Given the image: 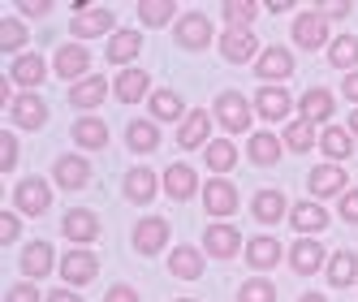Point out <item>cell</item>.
<instances>
[{
    "instance_id": "12",
    "label": "cell",
    "mask_w": 358,
    "mask_h": 302,
    "mask_svg": "<svg viewBox=\"0 0 358 302\" xmlns=\"http://www.w3.org/2000/svg\"><path fill=\"white\" fill-rule=\"evenodd\" d=\"M306 190H311L315 199H328V194L345 190V168H341V164H320V168H311V178H306Z\"/></svg>"
},
{
    "instance_id": "20",
    "label": "cell",
    "mask_w": 358,
    "mask_h": 302,
    "mask_svg": "<svg viewBox=\"0 0 358 302\" xmlns=\"http://www.w3.org/2000/svg\"><path fill=\"white\" fill-rule=\"evenodd\" d=\"M164 190H169V199H190L194 190H199V178H194V168L190 164H169V173H164Z\"/></svg>"
},
{
    "instance_id": "21",
    "label": "cell",
    "mask_w": 358,
    "mask_h": 302,
    "mask_svg": "<svg viewBox=\"0 0 358 302\" xmlns=\"http://www.w3.org/2000/svg\"><path fill=\"white\" fill-rule=\"evenodd\" d=\"M255 73H259V78H289V73H294V57L285 52V48H268V52L259 57V61H255Z\"/></svg>"
},
{
    "instance_id": "48",
    "label": "cell",
    "mask_w": 358,
    "mask_h": 302,
    "mask_svg": "<svg viewBox=\"0 0 358 302\" xmlns=\"http://www.w3.org/2000/svg\"><path fill=\"white\" fill-rule=\"evenodd\" d=\"M13 238H17V216L5 212V216H0V242H13Z\"/></svg>"
},
{
    "instance_id": "10",
    "label": "cell",
    "mask_w": 358,
    "mask_h": 302,
    "mask_svg": "<svg viewBox=\"0 0 358 302\" xmlns=\"http://www.w3.org/2000/svg\"><path fill=\"white\" fill-rule=\"evenodd\" d=\"M289 268H294L298 276L320 272V268H324V246H320L315 238H298V242H294V250H289Z\"/></svg>"
},
{
    "instance_id": "1",
    "label": "cell",
    "mask_w": 358,
    "mask_h": 302,
    "mask_svg": "<svg viewBox=\"0 0 358 302\" xmlns=\"http://www.w3.org/2000/svg\"><path fill=\"white\" fill-rule=\"evenodd\" d=\"M9 117H13V125H17V130H43V121H48V104H43V99H39L35 91H27V95H13Z\"/></svg>"
},
{
    "instance_id": "56",
    "label": "cell",
    "mask_w": 358,
    "mask_h": 302,
    "mask_svg": "<svg viewBox=\"0 0 358 302\" xmlns=\"http://www.w3.org/2000/svg\"><path fill=\"white\" fill-rule=\"evenodd\" d=\"M182 302H194V298H182Z\"/></svg>"
},
{
    "instance_id": "30",
    "label": "cell",
    "mask_w": 358,
    "mask_h": 302,
    "mask_svg": "<svg viewBox=\"0 0 358 302\" xmlns=\"http://www.w3.org/2000/svg\"><path fill=\"white\" fill-rule=\"evenodd\" d=\"M138 52H143V35H138V31H117V35L108 39V61H117V65L134 61Z\"/></svg>"
},
{
    "instance_id": "44",
    "label": "cell",
    "mask_w": 358,
    "mask_h": 302,
    "mask_svg": "<svg viewBox=\"0 0 358 302\" xmlns=\"http://www.w3.org/2000/svg\"><path fill=\"white\" fill-rule=\"evenodd\" d=\"M238 302H276V285H272V281H264V276H255V281H246V285H242Z\"/></svg>"
},
{
    "instance_id": "11",
    "label": "cell",
    "mask_w": 358,
    "mask_h": 302,
    "mask_svg": "<svg viewBox=\"0 0 358 302\" xmlns=\"http://www.w3.org/2000/svg\"><path fill=\"white\" fill-rule=\"evenodd\" d=\"M87 69H91V57H87L83 43H65L61 52H57V73H61L65 82H83Z\"/></svg>"
},
{
    "instance_id": "51",
    "label": "cell",
    "mask_w": 358,
    "mask_h": 302,
    "mask_svg": "<svg viewBox=\"0 0 358 302\" xmlns=\"http://www.w3.org/2000/svg\"><path fill=\"white\" fill-rule=\"evenodd\" d=\"M324 17H332V22H341V17H350V5H328V9H324Z\"/></svg>"
},
{
    "instance_id": "40",
    "label": "cell",
    "mask_w": 358,
    "mask_h": 302,
    "mask_svg": "<svg viewBox=\"0 0 358 302\" xmlns=\"http://www.w3.org/2000/svg\"><path fill=\"white\" fill-rule=\"evenodd\" d=\"M224 22H229V31H250L255 5H250V0H229V5H224Z\"/></svg>"
},
{
    "instance_id": "31",
    "label": "cell",
    "mask_w": 358,
    "mask_h": 302,
    "mask_svg": "<svg viewBox=\"0 0 358 302\" xmlns=\"http://www.w3.org/2000/svg\"><path fill=\"white\" fill-rule=\"evenodd\" d=\"M9 73H13V82H22L27 91H35V87L48 78V69H43V57H35V52H31V57H17Z\"/></svg>"
},
{
    "instance_id": "25",
    "label": "cell",
    "mask_w": 358,
    "mask_h": 302,
    "mask_svg": "<svg viewBox=\"0 0 358 302\" xmlns=\"http://www.w3.org/2000/svg\"><path fill=\"white\" fill-rule=\"evenodd\" d=\"M147 73L143 69H121L117 73V82H113V91H117V99H125V104H138V99L147 95Z\"/></svg>"
},
{
    "instance_id": "24",
    "label": "cell",
    "mask_w": 358,
    "mask_h": 302,
    "mask_svg": "<svg viewBox=\"0 0 358 302\" xmlns=\"http://www.w3.org/2000/svg\"><path fill=\"white\" fill-rule=\"evenodd\" d=\"M246 264H250V268H276V264H280V242L268 238V233L250 238V246H246Z\"/></svg>"
},
{
    "instance_id": "50",
    "label": "cell",
    "mask_w": 358,
    "mask_h": 302,
    "mask_svg": "<svg viewBox=\"0 0 358 302\" xmlns=\"http://www.w3.org/2000/svg\"><path fill=\"white\" fill-rule=\"evenodd\" d=\"M22 13H27V17H43L48 9H52V5H48V0H22V5H17Z\"/></svg>"
},
{
    "instance_id": "8",
    "label": "cell",
    "mask_w": 358,
    "mask_h": 302,
    "mask_svg": "<svg viewBox=\"0 0 358 302\" xmlns=\"http://www.w3.org/2000/svg\"><path fill=\"white\" fill-rule=\"evenodd\" d=\"M203 246H208V255H216V259H234L238 246H242V233L234 224H212V229L203 233Z\"/></svg>"
},
{
    "instance_id": "16",
    "label": "cell",
    "mask_w": 358,
    "mask_h": 302,
    "mask_svg": "<svg viewBox=\"0 0 358 302\" xmlns=\"http://www.w3.org/2000/svg\"><path fill=\"white\" fill-rule=\"evenodd\" d=\"M203 203H208L212 216H229V212H238V190L224 178H216V182H208V190H203Z\"/></svg>"
},
{
    "instance_id": "19",
    "label": "cell",
    "mask_w": 358,
    "mask_h": 302,
    "mask_svg": "<svg viewBox=\"0 0 358 302\" xmlns=\"http://www.w3.org/2000/svg\"><path fill=\"white\" fill-rule=\"evenodd\" d=\"M220 52H224V61L242 65V61H250L255 52H259V43H255V35H250V31H224Z\"/></svg>"
},
{
    "instance_id": "5",
    "label": "cell",
    "mask_w": 358,
    "mask_h": 302,
    "mask_svg": "<svg viewBox=\"0 0 358 302\" xmlns=\"http://www.w3.org/2000/svg\"><path fill=\"white\" fill-rule=\"evenodd\" d=\"M164 242H169V220H160V216L138 220V229H134V250L138 255H156V250H164Z\"/></svg>"
},
{
    "instance_id": "13",
    "label": "cell",
    "mask_w": 358,
    "mask_h": 302,
    "mask_svg": "<svg viewBox=\"0 0 358 302\" xmlns=\"http://www.w3.org/2000/svg\"><path fill=\"white\" fill-rule=\"evenodd\" d=\"M52 178H57V186H65V190H83V186L91 182V164H87L83 156H61L57 168H52Z\"/></svg>"
},
{
    "instance_id": "26",
    "label": "cell",
    "mask_w": 358,
    "mask_h": 302,
    "mask_svg": "<svg viewBox=\"0 0 358 302\" xmlns=\"http://www.w3.org/2000/svg\"><path fill=\"white\" fill-rule=\"evenodd\" d=\"M169 272L182 276V281H199V276H203V255L190 250V246H177L173 255H169Z\"/></svg>"
},
{
    "instance_id": "9",
    "label": "cell",
    "mask_w": 358,
    "mask_h": 302,
    "mask_svg": "<svg viewBox=\"0 0 358 302\" xmlns=\"http://www.w3.org/2000/svg\"><path fill=\"white\" fill-rule=\"evenodd\" d=\"M61 233H65L69 242H95V238H99V220H95V212H87V208H73V212H65V220H61Z\"/></svg>"
},
{
    "instance_id": "32",
    "label": "cell",
    "mask_w": 358,
    "mask_h": 302,
    "mask_svg": "<svg viewBox=\"0 0 358 302\" xmlns=\"http://www.w3.org/2000/svg\"><path fill=\"white\" fill-rule=\"evenodd\" d=\"M250 212H255V220L272 224V220L285 216V194H280V190H259V194H255V203H250Z\"/></svg>"
},
{
    "instance_id": "18",
    "label": "cell",
    "mask_w": 358,
    "mask_h": 302,
    "mask_svg": "<svg viewBox=\"0 0 358 302\" xmlns=\"http://www.w3.org/2000/svg\"><path fill=\"white\" fill-rule=\"evenodd\" d=\"M125 199H130V203H151V199H156V173L151 168H130L125 173Z\"/></svg>"
},
{
    "instance_id": "17",
    "label": "cell",
    "mask_w": 358,
    "mask_h": 302,
    "mask_svg": "<svg viewBox=\"0 0 358 302\" xmlns=\"http://www.w3.org/2000/svg\"><path fill=\"white\" fill-rule=\"evenodd\" d=\"M280 143L276 134H268V130H259V134H250V147H246V156H250V164H259V168H272L276 160H280Z\"/></svg>"
},
{
    "instance_id": "6",
    "label": "cell",
    "mask_w": 358,
    "mask_h": 302,
    "mask_svg": "<svg viewBox=\"0 0 358 302\" xmlns=\"http://www.w3.org/2000/svg\"><path fill=\"white\" fill-rule=\"evenodd\" d=\"M95 272H99V259L91 255V250H69V255L61 259L65 285H87V281H95Z\"/></svg>"
},
{
    "instance_id": "53",
    "label": "cell",
    "mask_w": 358,
    "mask_h": 302,
    "mask_svg": "<svg viewBox=\"0 0 358 302\" xmlns=\"http://www.w3.org/2000/svg\"><path fill=\"white\" fill-rule=\"evenodd\" d=\"M48 302H83V298L69 294V289H57V294H48Z\"/></svg>"
},
{
    "instance_id": "34",
    "label": "cell",
    "mask_w": 358,
    "mask_h": 302,
    "mask_svg": "<svg viewBox=\"0 0 358 302\" xmlns=\"http://www.w3.org/2000/svg\"><path fill=\"white\" fill-rule=\"evenodd\" d=\"M328 65H337V69H350L358 65V39L354 35H341V39H332L328 43Z\"/></svg>"
},
{
    "instance_id": "7",
    "label": "cell",
    "mask_w": 358,
    "mask_h": 302,
    "mask_svg": "<svg viewBox=\"0 0 358 302\" xmlns=\"http://www.w3.org/2000/svg\"><path fill=\"white\" fill-rule=\"evenodd\" d=\"M173 35H177V43H182V48H208L212 43V22L203 17V13H186L173 27Z\"/></svg>"
},
{
    "instance_id": "47",
    "label": "cell",
    "mask_w": 358,
    "mask_h": 302,
    "mask_svg": "<svg viewBox=\"0 0 358 302\" xmlns=\"http://www.w3.org/2000/svg\"><path fill=\"white\" fill-rule=\"evenodd\" d=\"M341 220H350V224H358V190H350V194L341 199Z\"/></svg>"
},
{
    "instance_id": "28",
    "label": "cell",
    "mask_w": 358,
    "mask_h": 302,
    "mask_svg": "<svg viewBox=\"0 0 358 302\" xmlns=\"http://www.w3.org/2000/svg\"><path fill=\"white\" fill-rule=\"evenodd\" d=\"M22 272H27L31 281H39L43 272H52V246H48V242H31L27 250H22Z\"/></svg>"
},
{
    "instance_id": "22",
    "label": "cell",
    "mask_w": 358,
    "mask_h": 302,
    "mask_svg": "<svg viewBox=\"0 0 358 302\" xmlns=\"http://www.w3.org/2000/svg\"><path fill=\"white\" fill-rule=\"evenodd\" d=\"M104 95H108L104 78H83V82L69 87V104L73 108H99V104H104Z\"/></svg>"
},
{
    "instance_id": "38",
    "label": "cell",
    "mask_w": 358,
    "mask_h": 302,
    "mask_svg": "<svg viewBox=\"0 0 358 302\" xmlns=\"http://www.w3.org/2000/svg\"><path fill=\"white\" fill-rule=\"evenodd\" d=\"M234 164H238V151H234V143H229V138L208 143V168L212 173H229Z\"/></svg>"
},
{
    "instance_id": "54",
    "label": "cell",
    "mask_w": 358,
    "mask_h": 302,
    "mask_svg": "<svg viewBox=\"0 0 358 302\" xmlns=\"http://www.w3.org/2000/svg\"><path fill=\"white\" fill-rule=\"evenodd\" d=\"M350 134H354V138H358V113H354V117H350Z\"/></svg>"
},
{
    "instance_id": "37",
    "label": "cell",
    "mask_w": 358,
    "mask_h": 302,
    "mask_svg": "<svg viewBox=\"0 0 358 302\" xmlns=\"http://www.w3.org/2000/svg\"><path fill=\"white\" fill-rule=\"evenodd\" d=\"M125 143H130V151H156L160 147V130L151 121H134L130 134H125Z\"/></svg>"
},
{
    "instance_id": "36",
    "label": "cell",
    "mask_w": 358,
    "mask_h": 302,
    "mask_svg": "<svg viewBox=\"0 0 358 302\" xmlns=\"http://www.w3.org/2000/svg\"><path fill=\"white\" fill-rule=\"evenodd\" d=\"M320 147L328 151L332 160H345L350 151H354V134H350V130H337V125H332V130H324V134H320Z\"/></svg>"
},
{
    "instance_id": "15",
    "label": "cell",
    "mask_w": 358,
    "mask_h": 302,
    "mask_svg": "<svg viewBox=\"0 0 358 302\" xmlns=\"http://www.w3.org/2000/svg\"><path fill=\"white\" fill-rule=\"evenodd\" d=\"M108 27H113V9H78L69 31L78 39H95V35H104Z\"/></svg>"
},
{
    "instance_id": "14",
    "label": "cell",
    "mask_w": 358,
    "mask_h": 302,
    "mask_svg": "<svg viewBox=\"0 0 358 302\" xmlns=\"http://www.w3.org/2000/svg\"><path fill=\"white\" fill-rule=\"evenodd\" d=\"M294 108V99L280 91V87H264L259 95H255V113H259L264 121H285Z\"/></svg>"
},
{
    "instance_id": "29",
    "label": "cell",
    "mask_w": 358,
    "mask_h": 302,
    "mask_svg": "<svg viewBox=\"0 0 358 302\" xmlns=\"http://www.w3.org/2000/svg\"><path fill=\"white\" fill-rule=\"evenodd\" d=\"M69 134H73V143H78V147H91L95 151V147L108 143V125L99 121V117H83V121H73Z\"/></svg>"
},
{
    "instance_id": "35",
    "label": "cell",
    "mask_w": 358,
    "mask_h": 302,
    "mask_svg": "<svg viewBox=\"0 0 358 302\" xmlns=\"http://www.w3.org/2000/svg\"><path fill=\"white\" fill-rule=\"evenodd\" d=\"M354 272H358V259H354V250H337V255L328 259V281L337 285V289H345V285L354 281Z\"/></svg>"
},
{
    "instance_id": "43",
    "label": "cell",
    "mask_w": 358,
    "mask_h": 302,
    "mask_svg": "<svg viewBox=\"0 0 358 302\" xmlns=\"http://www.w3.org/2000/svg\"><path fill=\"white\" fill-rule=\"evenodd\" d=\"M22 43H27V27L17 17H5L0 22V52H17Z\"/></svg>"
},
{
    "instance_id": "39",
    "label": "cell",
    "mask_w": 358,
    "mask_h": 302,
    "mask_svg": "<svg viewBox=\"0 0 358 302\" xmlns=\"http://www.w3.org/2000/svg\"><path fill=\"white\" fill-rule=\"evenodd\" d=\"M138 22H143V27H164V22H173V5H169V0H143V5H138Z\"/></svg>"
},
{
    "instance_id": "55",
    "label": "cell",
    "mask_w": 358,
    "mask_h": 302,
    "mask_svg": "<svg viewBox=\"0 0 358 302\" xmlns=\"http://www.w3.org/2000/svg\"><path fill=\"white\" fill-rule=\"evenodd\" d=\"M298 302H328V298H320V294H306V298H298Z\"/></svg>"
},
{
    "instance_id": "2",
    "label": "cell",
    "mask_w": 358,
    "mask_h": 302,
    "mask_svg": "<svg viewBox=\"0 0 358 302\" xmlns=\"http://www.w3.org/2000/svg\"><path fill=\"white\" fill-rule=\"evenodd\" d=\"M294 39H298V48H324L328 43V17H324V9H306V13H298V22H294Z\"/></svg>"
},
{
    "instance_id": "3",
    "label": "cell",
    "mask_w": 358,
    "mask_h": 302,
    "mask_svg": "<svg viewBox=\"0 0 358 302\" xmlns=\"http://www.w3.org/2000/svg\"><path fill=\"white\" fill-rule=\"evenodd\" d=\"M216 121L224 125V130H250V104L238 95V91H224V95H216Z\"/></svg>"
},
{
    "instance_id": "41",
    "label": "cell",
    "mask_w": 358,
    "mask_h": 302,
    "mask_svg": "<svg viewBox=\"0 0 358 302\" xmlns=\"http://www.w3.org/2000/svg\"><path fill=\"white\" fill-rule=\"evenodd\" d=\"M151 113H156L160 121H177L182 117V95L177 91H156L151 95Z\"/></svg>"
},
{
    "instance_id": "49",
    "label": "cell",
    "mask_w": 358,
    "mask_h": 302,
    "mask_svg": "<svg viewBox=\"0 0 358 302\" xmlns=\"http://www.w3.org/2000/svg\"><path fill=\"white\" fill-rule=\"evenodd\" d=\"M104 302H138V294H134L130 285H113V289L104 294Z\"/></svg>"
},
{
    "instance_id": "45",
    "label": "cell",
    "mask_w": 358,
    "mask_h": 302,
    "mask_svg": "<svg viewBox=\"0 0 358 302\" xmlns=\"http://www.w3.org/2000/svg\"><path fill=\"white\" fill-rule=\"evenodd\" d=\"M5 302H48V298H39V289H35V285L27 281V285H13Z\"/></svg>"
},
{
    "instance_id": "42",
    "label": "cell",
    "mask_w": 358,
    "mask_h": 302,
    "mask_svg": "<svg viewBox=\"0 0 358 302\" xmlns=\"http://www.w3.org/2000/svg\"><path fill=\"white\" fill-rule=\"evenodd\" d=\"M311 143H315L311 121H289V125H285V147H289V151H311Z\"/></svg>"
},
{
    "instance_id": "23",
    "label": "cell",
    "mask_w": 358,
    "mask_h": 302,
    "mask_svg": "<svg viewBox=\"0 0 358 302\" xmlns=\"http://www.w3.org/2000/svg\"><path fill=\"white\" fill-rule=\"evenodd\" d=\"M298 108H302V121H311V125H315V121H328V117H332L337 99H332V91L315 87V91H306V95H302V104H298Z\"/></svg>"
},
{
    "instance_id": "33",
    "label": "cell",
    "mask_w": 358,
    "mask_h": 302,
    "mask_svg": "<svg viewBox=\"0 0 358 302\" xmlns=\"http://www.w3.org/2000/svg\"><path fill=\"white\" fill-rule=\"evenodd\" d=\"M208 125H212L208 113H190V117L182 121V130H177V143H182L186 151H190V147H203V143H208Z\"/></svg>"
},
{
    "instance_id": "52",
    "label": "cell",
    "mask_w": 358,
    "mask_h": 302,
    "mask_svg": "<svg viewBox=\"0 0 358 302\" xmlns=\"http://www.w3.org/2000/svg\"><path fill=\"white\" fill-rule=\"evenodd\" d=\"M345 95L358 104V69H354V73H345Z\"/></svg>"
},
{
    "instance_id": "4",
    "label": "cell",
    "mask_w": 358,
    "mask_h": 302,
    "mask_svg": "<svg viewBox=\"0 0 358 302\" xmlns=\"http://www.w3.org/2000/svg\"><path fill=\"white\" fill-rule=\"evenodd\" d=\"M13 203H17V212H27V216H43L48 203H52V190H48V182H39V178H27V182H17Z\"/></svg>"
},
{
    "instance_id": "46",
    "label": "cell",
    "mask_w": 358,
    "mask_h": 302,
    "mask_svg": "<svg viewBox=\"0 0 358 302\" xmlns=\"http://www.w3.org/2000/svg\"><path fill=\"white\" fill-rule=\"evenodd\" d=\"M13 164H17V138H13V134H5V147H0V168L9 173Z\"/></svg>"
},
{
    "instance_id": "27",
    "label": "cell",
    "mask_w": 358,
    "mask_h": 302,
    "mask_svg": "<svg viewBox=\"0 0 358 302\" xmlns=\"http://www.w3.org/2000/svg\"><path fill=\"white\" fill-rule=\"evenodd\" d=\"M289 220H294L298 233H324V229H328V212H324L320 203H298V208L289 212Z\"/></svg>"
}]
</instances>
